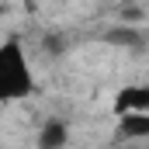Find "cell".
<instances>
[{
  "instance_id": "obj_1",
  "label": "cell",
  "mask_w": 149,
  "mask_h": 149,
  "mask_svg": "<svg viewBox=\"0 0 149 149\" xmlns=\"http://www.w3.org/2000/svg\"><path fill=\"white\" fill-rule=\"evenodd\" d=\"M35 94V73L28 63V52L17 38L0 42V104L21 101Z\"/></svg>"
},
{
  "instance_id": "obj_2",
  "label": "cell",
  "mask_w": 149,
  "mask_h": 149,
  "mask_svg": "<svg viewBox=\"0 0 149 149\" xmlns=\"http://www.w3.org/2000/svg\"><path fill=\"white\" fill-rule=\"evenodd\" d=\"M114 108L121 114H149V83H139V87H125L114 101Z\"/></svg>"
},
{
  "instance_id": "obj_3",
  "label": "cell",
  "mask_w": 149,
  "mask_h": 149,
  "mask_svg": "<svg viewBox=\"0 0 149 149\" xmlns=\"http://www.w3.org/2000/svg\"><path fill=\"white\" fill-rule=\"evenodd\" d=\"M66 142H70L66 121H59V118L42 121V128H38V149H66Z\"/></svg>"
},
{
  "instance_id": "obj_4",
  "label": "cell",
  "mask_w": 149,
  "mask_h": 149,
  "mask_svg": "<svg viewBox=\"0 0 149 149\" xmlns=\"http://www.w3.org/2000/svg\"><path fill=\"white\" fill-rule=\"evenodd\" d=\"M118 132L125 139H149V114H121Z\"/></svg>"
}]
</instances>
